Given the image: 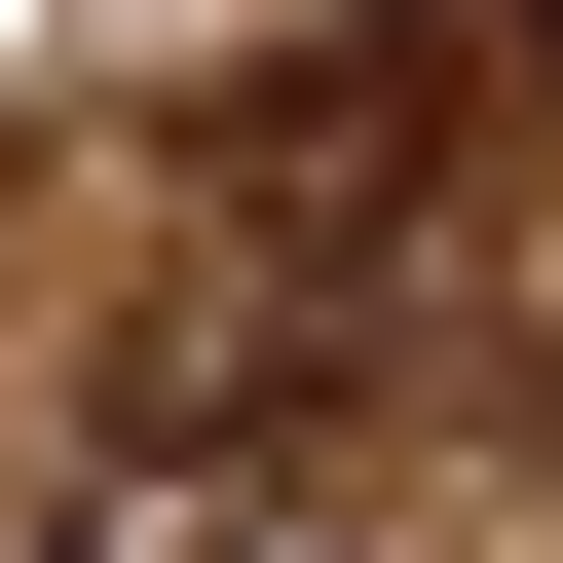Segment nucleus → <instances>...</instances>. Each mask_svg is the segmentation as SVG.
<instances>
[{"label": "nucleus", "mask_w": 563, "mask_h": 563, "mask_svg": "<svg viewBox=\"0 0 563 563\" xmlns=\"http://www.w3.org/2000/svg\"><path fill=\"white\" fill-rule=\"evenodd\" d=\"M38 563H263V526H225V488L151 451V488H113V526H38Z\"/></svg>", "instance_id": "1"}]
</instances>
